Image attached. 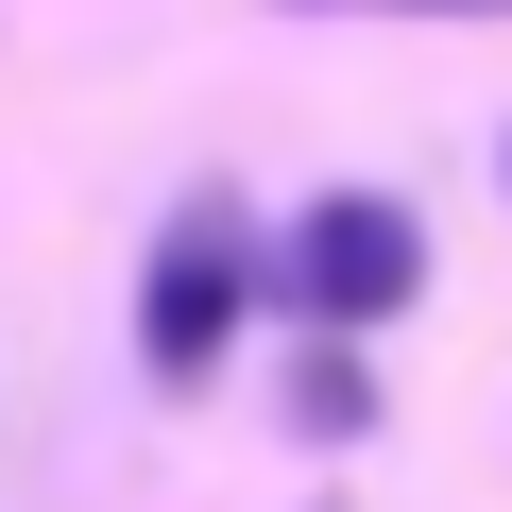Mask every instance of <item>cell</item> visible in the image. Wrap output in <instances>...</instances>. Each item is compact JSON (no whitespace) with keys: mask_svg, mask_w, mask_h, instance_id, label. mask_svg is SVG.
<instances>
[{"mask_svg":"<svg viewBox=\"0 0 512 512\" xmlns=\"http://www.w3.org/2000/svg\"><path fill=\"white\" fill-rule=\"evenodd\" d=\"M410 291H427V239H410L393 188H325V205L291 222V308H308V325H393Z\"/></svg>","mask_w":512,"mask_h":512,"instance_id":"6da1fadb","label":"cell"},{"mask_svg":"<svg viewBox=\"0 0 512 512\" xmlns=\"http://www.w3.org/2000/svg\"><path fill=\"white\" fill-rule=\"evenodd\" d=\"M239 291H256V256H239V205L205 188V205H188V222L154 239V291H137V359H154V376L188 393V376H205V359L239 342Z\"/></svg>","mask_w":512,"mask_h":512,"instance_id":"7a4b0ae2","label":"cell"},{"mask_svg":"<svg viewBox=\"0 0 512 512\" xmlns=\"http://www.w3.org/2000/svg\"><path fill=\"white\" fill-rule=\"evenodd\" d=\"M291 410H308V427H359L376 393H359V359H308V376H291Z\"/></svg>","mask_w":512,"mask_h":512,"instance_id":"3957f363","label":"cell"},{"mask_svg":"<svg viewBox=\"0 0 512 512\" xmlns=\"http://www.w3.org/2000/svg\"><path fill=\"white\" fill-rule=\"evenodd\" d=\"M393 18H512V0H393Z\"/></svg>","mask_w":512,"mask_h":512,"instance_id":"277c9868","label":"cell"}]
</instances>
